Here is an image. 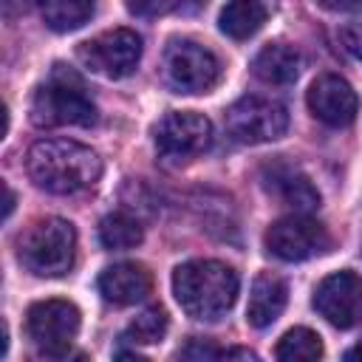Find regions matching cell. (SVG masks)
Wrapping results in <instances>:
<instances>
[{"instance_id":"obj_17","label":"cell","mask_w":362,"mask_h":362,"mask_svg":"<svg viewBox=\"0 0 362 362\" xmlns=\"http://www.w3.org/2000/svg\"><path fill=\"white\" fill-rule=\"evenodd\" d=\"M266 17H269V8L263 3H257V0H235V3H226L221 8L218 25L232 40H249L252 34L260 31Z\"/></svg>"},{"instance_id":"obj_25","label":"cell","mask_w":362,"mask_h":362,"mask_svg":"<svg viewBox=\"0 0 362 362\" xmlns=\"http://www.w3.org/2000/svg\"><path fill=\"white\" fill-rule=\"evenodd\" d=\"M133 14H164V11H173L178 8L175 3H130L127 6Z\"/></svg>"},{"instance_id":"obj_3","label":"cell","mask_w":362,"mask_h":362,"mask_svg":"<svg viewBox=\"0 0 362 362\" xmlns=\"http://www.w3.org/2000/svg\"><path fill=\"white\" fill-rule=\"evenodd\" d=\"M96 119L99 113L82 76L65 65H54L48 79L34 90L31 122L37 127H90Z\"/></svg>"},{"instance_id":"obj_19","label":"cell","mask_w":362,"mask_h":362,"mask_svg":"<svg viewBox=\"0 0 362 362\" xmlns=\"http://www.w3.org/2000/svg\"><path fill=\"white\" fill-rule=\"evenodd\" d=\"M40 14L51 31L65 34V31L82 28L93 17V3H88V0H48V3H42Z\"/></svg>"},{"instance_id":"obj_26","label":"cell","mask_w":362,"mask_h":362,"mask_svg":"<svg viewBox=\"0 0 362 362\" xmlns=\"http://www.w3.org/2000/svg\"><path fill=\"white\" fill-rule=\"evenodd\" d=\"M342 362H362V339H359L354 348L345 351V359H342Z\"/></svg>"},{"instance_id":"obj_6","label":"cell","mask_w":362,"mask_h":362,"mask_svg":"<svg viewBox=\"0 0 362 362\" xmlns=\"http://www.w3.org/2000/svg\"><path fill=\"white\" fill-rule=\"evenodd\" d=\"M76 57L88 71L105 79H124L141 59V37L133 28H110L82 42L76 48Z\"/></svg>"},{"instance_id":"obj_27","label":"cell","mask_w":362,"mask_h":362,"mask_svg":"<svg viewBox=\"0 0 362 362\" xmlns=\"http://www.w3.org/2000/svg\"><path fill=\"white\" fill-rule=\"evenodd\" d=\"M113 362H147V359H144V356H139V354H133V351H122Z\"/></svg>"},{"instance_id":"obj_5","label":"cell","mask_w":362,"mask_h":362,"mask_svg":"<svg viewBox=\"0 0 362 362\" xmlns=\"http://www.w3.org/2000/svg\"><path fill=\"white\" fill-rule=\"evenodd\" d=\"M161 74L178 93H206L221 79V59L195 40H173L164 48Z\"/></svg>"},{"instance_id":"obj_2","label":"cell","mask_w":362,"mask_h":362,"mask_svg":"<svg viewBox=\"0 0 362 362\" xmlns=\"http://www.w3.org/2000/svg\"><path fill=\"white\" fill-rule=\"evenodd\" d=\"M238 288V272L221 260H187L173 272V294L192 320H221L235 305Z\"/></svg>"},{"instance_id":"obj_14","label":"cell","mask_w":362,"mask_h":362,"mask_svg":"<svg viewBox=\"0 0 362 362\" xmlns=\"http://www.w3.org/2000/svg\"><path fill=\"white\" fill-rule=\"evenodd\" d=\"M153 288V277L141 263H113L99 274V294L113 305L141 303Z\"/></svg>"},{"instance_id":"obj_18","label":"cell","mask_w":362,"mask_h":362,"mask_svg":"<svg viewBox=\"0 0 362 362\" xmlns=\"http://www.w3.org/2000/svg\"><path fill=\"white\" fill-rule=\"evenodd\" d=\"M322 339L317 331L311 328H291L280 337L277 348H274V359L277 362H320L322 359Z\"/></svg>"},{"instance_id":"obj_7","label":"cell","mask_w":362,"mask_h":362,"mask_svg":"<svg viewBox=\"0 0 362 362\" xmlns=\"http://www.w3.org/2000/svg\"><path fill=\"white\" fill-rule=\"evenodd\" d=\"M288 130V110L269 96H243L226 110V133L240 144H266Z\"/></svg>"},{"instance_id":"obj_13","label":"cell","mask_w":362,"mask_h":362,"mask_svg":"<svg viewBox=\"0 0 362 362\" xmlns=\"http://www.w3.org/2000/svg\"><path fill=\"white\" fill-rule=\"evenodd\" d=\"M260 181L263 187L286 206L297 209V215L303 212H311L320 206V192L317 187L311 184V178L291 161H286L283 156L269 161L263 170H260Z\"/></svg>"},{"instance_id":"obj_15","label":"cell","mask_w":362,"mask_h":362,"mask_svg":"<svg viewBox=\"0 0 362 362\" xmlns=\"http://www.w3.org/2000/svg\"><path fill=\"white\" fill-rule=\"evenodd\" d=\"M286 300H288V286H286L283 277H277L272 272L257 274L255 283H252L249 305H246V322L255 325V328L272 325L283 314Z\"/></svg>"},{"instance_id":"obj_12","label":"cell","mask_w":362,"mask_h":362,"mask_svg":"<svg viewBox=\"0 0 362 362\" xmlns=\"http://www.w3.org/2000/svg\"><path fill=\"white\" fill-rule=\"evenodd\" d=\"M311 113L328 127H348L356 119L359 99L348 79L339 74H320L308 88Z\"/></svg>"},{"instance_id":"obj_10","label":"cell","mask_w":362,"mask_h":362,"mask_svg":"<svg viewBox=\"0 0 362 362\" xmlns=\"http://www.w3.org/2000/svg\"><path fill=\"white\" fill-rule=\"evenodd\" d=\"M314 308L334 328H354L362 322V277L354 272L328 274L314 291Z\"/></svg>"},{"instance_id":"obj_9","label":"cell","mask_w":362,"mask_h":362,"mask_svg":"<svg viewBox=\"0 0 362 362\" xmlns=\"http://www.w3.org/2000/svg\"><path fill=\"white\" fill-rule=\"evenodd\" d=\"M331 243L328 229L308 215H286L266 229V249L286 263L325 255Z\"/></svg>"},{"instance_id":"obj_22","label":"cell","mask_w":362,"mask_h":362,"mask_svg":"<svg viewBox=\"0 0 362 362\" xmlns=\"http://www.w3.org/2000/svg\"><path fill=\"white\" fill-rule=\"evenodd\" d=\"M339 42H342V48H345L354 59L362 62V23H348V25H342V28H339Z\"/></svg>"},{"instance_id":"obj_8","label":"cell","mask_w":362,"mask_h":362,"mask_svg":"<svg viewBox=\"0 0 362 362\" xmlns=\"http://www.w3.org/2000/svg\"><path fill=\"white\" fill-rule=\"evenodd\" d=\"M156 150L170 164H184L212 144V122L195 110H170L153 130Z\"/></svg>"},{"instance_id":"obj_1","label":"cell","mask_w":362,"mask_h":362,"mask_svg":"<svg viewBox=\"0 0 362 362\" xmlns=\"http://www.w3.org/2000/svg\"><path fill=\"white\" fill-rule=\"evenodd\" d=\"M28 178L54 195H76L102 178V158L74 139H40L25 153Z\"/></svg>"},{"instance_id":"obj_16","label":"cell","mask_w":362,"mask_h":362,"mask_svg":"<svg viewBox=\"0 0 362 362\" xmlns=\"http://www.w3.org/2000/svg\"><path fill=\"white\" fill-rule=\"evenodd\" d=\"M252 74L266 85H291L300 74V54L286 42H269L252 59Z\"/></svg>"},{"instance_id":"obj_23","label":"cell","mask_w":362,"mask_h":362,"mask_svg":"<svg viewBox=\"0 0 362 362\" xmlns=\"http://www.w3.org/2000/svg\"><path fill=\"white\" fill-rule=\"evenodd\" d=\"M34 362H90L85 351L79 348H57V351H40Z\"/></svg>"},{"instance_id":"obj_28","label":"cell","mask_w":362,"mask_h":362,"mask_svg":"<svg viewBox=\"0 0 362 362\" xmlns=\"http://www.w3.org/2000/svg\"><path fill=\"white\" fill-rule=\"evenodd\" d=\"M11 209H14V192H11V187L6 184V209H3V218H8Z\"/></svg>"},{"instance_id":"obj_11","label":"cell","mask_w":362,"mask_h":362,"mask_svg":"<svg viewBox=\"0 0 362 362\" xmlns=\"http://www.w3.org/2000/svg\"><path fill=\"white\" fill-rule=\"evenodd\" d=\"M25 331L40 351L68 348L79 331V308L68 300H40L25 314Z\"/></svg>"},{"instance_id":"obj_21","label":"cell","mask_w":362,"mask_h":362,"mask_svg":"<svg viewBox=\"0 0 362 362\" xmlns=\"http://www.w3.org/2000/svg\"><path fill=\"white\" fill-rule=\"evenodd\" d=\"M170 322H167V314L161 308H147L141 311L124 331V339L127 342H136V345H153V342H161L164 334H167Z\"/></svg>"},{"instance_id":"obj_20","label":"cell","mask_w":362,"mask_h":362,"mask_svg":"<svg viewBox=\"0 0 362 362\" xmlns=\"http://www.w3.org/2000/svg\"><path fill=\"white\" fill-rule=\"evenodd\" d=\"M144 238L141 223L127 212H110L99 223V243L105 249H133Z\"/></svg>"},{"instance_id":"obj_4","label":"cell","mask_w":362,"mask_h":362,"mask_svg":"<svg viewBox=\"0 0 362 362\" xmlns=\"http://www.w3.org/2000/svg\"><path fill=\"white\" fill-rule=\"evenodd\" d=\"M20 263L37 277H59L71 272L76 257V229L65 218H42L25 229L17 243Z\"/></svg>"},{"instance_id":"obj_24","label":"cell","mask_w":362,"mask_h":362,"mask_svg":"<svg viewBox=\"0 0 362 362\" xmlns=\"http://www.w3.org/2000/svg\"><path fill=\"white\" fill-rule=\"evenodd\" d=\"M209 362H260V359H257V354L249 351V348H229V351L215 354Z\"/></svg>"}]
</instances>
